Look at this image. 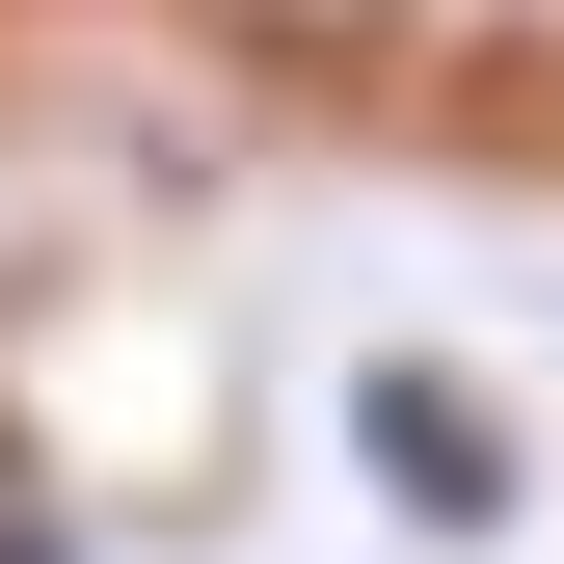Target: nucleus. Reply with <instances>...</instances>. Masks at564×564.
<instances>
[{"mask_svg":"<svg viewBox=\"0 0 564 564\" xmlns=\"http://www.w3.org/2000/svg\"><path fill=\"white\" fill-rule=\"evenodd\" d=\"M0 564H54V538H28V511H0Z\"/></svg>","mask_w":564,"mask_h":564,"instance_id":"f03ea898","label":"nucleus"},{"mask_svg":"<svg viewBox=\"0 0 564 564\" xmlns=\"http://www.w3.org/2000/svg\"><path fill=\"white\" fill-rule=\"evenodd\" d=\"M349 431H377V484H403L431 538H511V431H484L457 377H349Z\"/></svg>","mask_w":564,"mask_h":564,"instance_id":"f257e3e1","label":"nucleus"}]
</instances>
